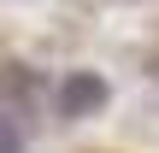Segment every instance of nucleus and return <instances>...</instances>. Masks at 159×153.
Returning a JSON list of instances; mask_svg holds the SVG:
<instances>
[{
	"label": "nucleus",
	"instance_id": "nucleus-2",
	"mask_svg": "<svg viewBox=\"0 0 159 153\" xmlns=\"http://www.w3.org/2000/svg\"><path fill=\"white\" fill-rule=\"evenodd\" d=\"M0 153H24V136H18L12 118H0Z\"/></svg>",
	"mask_w": 159,
	"mask_h": 153
},
{
	"label": "nucleus",
	"instance_id": "nucleus-1",
	"mask_svg": "<svg viewBox=\"0 0 159 153\" xmlns=\"http://www.w3.org/2000/svg\"><path fill=\"white\" fill-rule=\"evenodd\" d=\"M106 100H112V88H106L100 71H71V77L59 83V112H65V118H94Z\"/></svg>",
	"mask_w": 159,
	"mask_h": 153
}]
</instances>
